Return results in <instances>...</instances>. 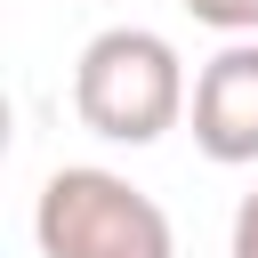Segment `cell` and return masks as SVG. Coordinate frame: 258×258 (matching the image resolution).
I'll use <instances>...</instances> for the list:
<instances>
[{"instance_id": "cell-4", "label": "cell", "mask_w": 258, "mask_h": 258, "mask_svg": "<svg viewBox=\"0 0 258 258\" xmlns=\"http://www.w3.org/2000/svg\"><path fill=\"white\" fill-rule=\"evenodd\" d=\"M185 16L226 40H258V0H185Z\"/></svg>"}, {"instance_id": "cell-3", "label": "cell", "mask_w": 258, "mask_h": 258, "mask_svg": "<svg viewBox=\"0 0 258 258\" xmlns=\"http://www.w3.org/2000/svg\"><path fill=\"white\" fill-rule=\"evenodd\" d=\"M194 145L218 169H250L258 161V40H226L202 73H194Z\"/></svg>"}, {"instance_id": "cell-2", "label": "cell", "mask_w": 258, "mask_h": 258, "mask_svg": "<svg viewBox=\"0 0 258 258\" xmlns=\"http://www.w3.org/2000/svg\"><path fill=\"white\" fill-rule=\"evenodd\" d=\"M32 242H40V258H177L169 210L145 185H129L121 169H97V161H64L40 185Z\"/></svg>"}, {"instance_id": "cell-1", "label": "cell", "mask_w": 258, "mask_h": 258, "mask_svg": "<svg viewBox=\"0 0 258 258\" xmlns=\"http://www.w3.org/2000/svg\"><path fill=\"white\" fill-rule=\"evenodd\" d=\"M185 105H194L185 64L145 24H105L73 64V113L105 145H153L185 121Z\"/></svg>"}, {"instance_id": "cell-5", "label": "cell", "mask_w": 258, "mask_h": 258, "mask_svg": "<svg viewBox=\"0 0 258 258\" xmlns=\"http://www.w3.org/2000/svg\"><path fill=\"white\" fill-rule=\"evenodd\" d=\"M226 258H258V185L234 202V234H226Z\"/></svg>"}]
</instances>
